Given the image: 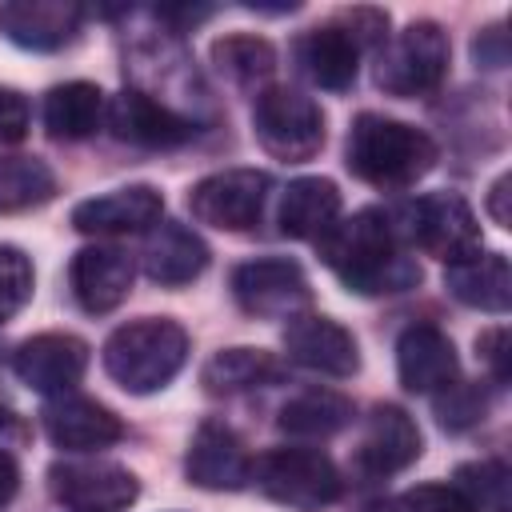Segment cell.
I'll return each instance as SVG.
<instances>
[{"label": "cell", "instance_id": "obj_1", "mask_svg": "<svg viewBox=\"0 0 512 512\" xmlns=\"http://www.w3.org/2000/svg\"><path fill=\"white\" fill-rule=\"evenodd\" d=\"M316 248L348 292L380 296V292H408L420 284L416 260L408 256L392 216L380 208H360L336 220L316 240Z\"/></svg>", "mask_w": 512, "mask_h": 512}, {"label": "cell", "instance_id": "obj_2", "mask_svg": "<svg viewBox=\"0 0 512 512\" xmlns=\"http://www.w3.org/2000/svg\"><path fill=\"white\" fill-rule=\"evenodd\" d=\"M440 160L436 140L416 128L404 124L396 116L384 112H360L348 128V148H344V164L356 180L396 192V188H412L416 180H424Z\"/></svg>", "mask_w": 512, "mask_h": 512}, {"label": "cell", "instance_id": "obj_3", "mask_svg": "<svg viewBox=\"0 0 512 512\" xmlns=\"http://www.w3.org/2000/svg\"><path fill=\"white\" fill-rule=\"evenodd\" d=\"M104 372L132 396L164 388L188 360V332L168 316H144L120 324L104 340Z\"/></svg>", "mask_w": 512, "mask_h": 512}, {"label": "cell", "instance_id": "obj_4", "mask_svg": "<svg viewBox=\"0 0 512 512\" xmlns=\"http://www.w3.org/2000/svg\"><path fill=\"white\" fill-rule=\"evenodd\" d=\"M252 480L268 500L292 512H320L336 504L344 492V476L332 464V456L308 444L268 448L260 460H252Z\"/></svg>", "mask_w": 512, "mask_h": 512}, {"label": "cell", "instance_id": "obj_5", "mask_svg": "<svg viewBox=\"0 0 512 512\" xmlns=\"http://www.w3.org/2000/svg\"><path fill=\"white\" fill-rule=\"evenodd\" d=\"M404 248H424L428 256H440L444 264H456V260H468L476 252H484V240H480V224H476V212L468 208L464 196L456 192H428V196H416L408 204H400L396 212H388Z\"/></svg>", "mask_w": 512, "mask_h": 512}, {"label": "cell", "instance_id": "obj_6", "mask_svg": "<svg viewBox=\"0 0 512 512\" xmlns=\"http://www.w3.org/2000/svg\"><path fill=\"white\" fill-rule=\"evenodd\" d=\"M448 56H452L448 32L436 20H412L408 28L392 32L380 44L376 84L388 96H404V100L428 96L448 76Z\"/></svg>", "mask_w": 512, "mask_h": 512}, {"label": "cell", "instance_id": "obj_7", "mask_svg": "<svg viewBox=\"0 0 512 512\" xmlns=\"http://www.w3.org/2000/svg\"><path fill=\"white\" fill-rule=\"evenodd\" d=\"M252 136L260 148L284 164H304L324 148V112L312 96L296 88H264L252 104Z\"/></svg>", "mask_w": 512, "mask_h": 512}, {"label": "cell", "instance_id": "obj_8", "mask_svg": "<svg viewBox=\"0 0 512 512\" xmlns=\"http://www.w3.org/2000/svg\"><path fill=\"white\" fill-rule=\"evenodd\" d=\"M272 176L260 168H224L188 188V212L220 232H248L260 224Z\"/></svg>", "mask_w": 512, "mask_h": 512}, {"label": "cell", "instance_id": "obj_9", "mask_svg": "<svg viewBox=\"0 0 512 512\" xmlns=\"http://www.w3.org/2000/svg\"><path fill=\"white\" fill-rule=\"evenodd\" d=\"M232 300L256 320H296L312 304L308 276L288 256H260L232 268Z\"/></svg>", "mask_w": 512, "mask_h": 512}, {"label": "cell", "instance_id": "obj_10", "mask_svg": "<svg viewBox=\"0 0 512 512\" xmlns=\"http://www.w3.org/2000/svg\"><path fill=\"white\" fill-rule=\"evenodd\" d=\"M48 488L72 512H124L140 496V480L112 460H56Z\"/></svg>", "mask_w": 512, "mask_h": 512}, {"label": "cell", "instance_id": "obj_11", "mask_svg": "<svg viewBox=\"0 0 512 512\" xmlns=\"http://www.w3.org/2000/svg\"><path fill=\"white\" fill-rule=\"evenodd\" d=\"M104 124L112 128L116 140L136 144V148H180L200 132L192 116L176 112L172 104L156 100L144 88L116 92L104 108Z\"/></svg>", "mask_w": 512, "mask_h": 512}, {"label": "cell", "instance_id": "obj_12", "mask_svg": "<svg viewBox=\"0 0 512 512\" xmlns=\"http://www.w3.org/2000/svg\"><path fill=\"white\" fill-rule=\"evenodd\" d=\"M88 344L72 332H40L28 336L16 356H12V372L20 376V384H28L40 396H64L72 392L84 372H88Z\"/></svg>", "mask_w": 512, "mask_h": 512}, {"label": "cell", "instance_id": "obj_13", "mask_svg": "<svg viewBox=\"0 0 512 512\" xmlns=\"http://www.w3.org/2000/svg\"><path fill=\"white\" fill-rule=\"evenodd\" d=\"M184 472H188V480L196 488L240 492L252 480V456H248L244 440L224 420H200L192 440H188Z\"/></svg>", "mask_w": 512, "mask_h": 512}, {"label": "cell", "instance_id": "obj_14", "mask_svg": "<svg viewBox=\"0 0 512 512\" xmlns=\"http://www.w3.org/2000/svg\"><path fill=\"white\" fill-rule=\"evenodd\" d=\"M284 352H288L292 364H300L308 372H320V376H332V380L356 376V368H360L356 336L344 324H336L332 316H316V312H304V316L288 320Z\"/></svg>", "mask_w": 512, "mask_h": 512}, {"label": "cell", "instance_id": "obj_15", "mask_svg": "<svg viewBox=\"0 0 512 512\" xmlns=\"http://www.w3.org/2000/svg\"><path fill=\"white\" fill-rule=\"evenodd\" d=\"M40 424H44V436L64 452H100L124 436V420L108 404L72 396V392L52 396L40 412Z\"/></svg>", "mask_w": 512, "mask_h": 512}, {"label": "cell", "instance_id": "obj_16", "mask_svg": "<svg viewBox=\"0 0 512 512\" xmlns=\"http://www.w3.org/2000/svg\"><path fill=\"white\" fill-rule=\"evenodd\" d=\"M164 216V196L152 184H124L72 208V228L84 236H128L144 232Z\"/></svg>", "mask_w": 512, "mask_h": 512}, {"label": "cell", "instance_id": "obj_17", "mask_svg": "<svg viewBox=\"0 0 512 512\" xmlns=\"http://www.w3.org/2000/svg\"><path fill=\"white\" fill-rule=\"evenodd\" d=\"M420 448H424V436L416 420L400 404H376L364 420L356 464L364 476H396L408 464H416Z\"/></svg>", "mask_w": 512, "mask_h": 512}, {"label": "cell", "instance_id": "obj_18", "mask_svg": "<svg viewBox=\"0 0 512 512\" xmlns=\"http://www.w3.org/2000/svg\"><path fill=\"white\" fill-rule=\"evenodd\" d=\"M396 372L400 384L416 396H436L452 380H460V360L448 332H440L436 324H408L396 340Z\"/></svg>", "mask_w": 512, "mask_h": 512}, {"label": "cell", "instance_id": "obj_19", "mask_svg": "<svg viewBox=\"0 0 512 512\" xmlns=\"http://www.w3.org/2000/svg\"><path fill=\"white\" fill-rule=\"evenodd\" d=\"M132 276H136V264L124 248H112V244H92V248H80L72 256V268H68V280H72V296L84 312L100 316V312H112L128 300L132 292Z\"/></svg>", "mask_w": 512, "mask_h": 512}, {"label": "cell", "instance_id": "obj_20", "mask_svg": "<svg viewBox=\"0 0 512 512\" xmlns=\"http://www.w3.org/2000/svg\"><path fill=\"white\" fill-rule=\"evenodd\" d=\"M84 8L64 0H12L0 4V32L28 52H56L76 40Z\"/></svg>", "mask_w": 512, "mask_h": 512}, {"label": "cell", "instance_id": "obj_21", "mask_svg": "<svg viewBox=\"0 0 512 512\" xmlns=\"http://www.w3.org/2000/svg\"><path fill=\"white\" fill-rule=\"evenodd\" d=\"M208 256H212L208 244L180 220H156L144 236V248H140L144 276L164 284V288L192 284L208 268Z\"/></svg>", "mask_w": 512, "mask_h": 512}, {"label": "cell", "instance_id": "obj_22", "mask_svg": "<svg viewBox=\"0 0 512 512\" xmlns=\"http://www.w3.org/2000/svg\"><path fill=\"white\" fill-rule=\"evenodd\" d=\"M296 60H300V72L316 88L344 92V88H352V80L360 72V44L336 20H328L320 28H308L296 40Z\"/></svg>", "mask_w": 512, "mask_h": 512}, {"label": "cell", "instance_id": "obj_23", "mask_svg": "<svg viewBox=\"0 0 512 512\" xmlns=\"http://www.w3.org/2000/svg\"><path fill=\"white\" fill-rule=\"evenodd\" d=\"M444 288L480 312L504 316L512 308V268L504 252H476L468 260L444 264Z\"/></svg>", "mask_w": 512, "mask_h": 512}, {"label": "cell", "instance_id": "obj_24", "mask_svg": "<svg viewBox=\"0 0 512 512\" xmlns=\"http://www.w3.org/2000/svg\"><path fill=\"white\" fill-rule=\"evenodd\" d=\"M340 220V188L328 176H300L284 188L280 232L292 240H320Z\"/></svg>", "mask_w": 512, "mask_h": 512}, {"label": "cell", "instance_id": "obj_25", "mask_svg": "<svg viewBox=\"0 0 512 512\" xmlns=\"http://www.w3.org/2000/svg\"><path fill=\"white\" fill-rule=\"evenodd\" d=\"M284 372L288 368H284V360L276 352H264V348H220L200 368V384L212 396H236V392L280 384Z\"/></svg>", "mask_w": 512, "mask_h": 512}, {"label": "cell", "instance_id": "obj_26", "mask_svg": "<svg viewBox=\"0 0 512 512\" xmlns=\"http://www.w3.org/2000/svg\"><path fill=\"white\" fill-rule=\"evenodd\" d=\"M104 92L88 80H68L44 96V128L52 140H88L104 124Z\"/></svg>", "mask_w": 512, "mask_h": 512}, {"label": "cell", "instance_id": "obj_27", "mask_svg": "<svg viewBox=\"0 0 512 512\" xmlns=\"http://www.w3.org/2000/svg\"><path fill=\"white\" fill-rule=\"evenodd\" d=\"M356 416L352 400L332 392V388H304L296 392L292 400H284L276 424L280 432L288 436H300V440H324V436H336L340 428H348Z\"/></svg>", "mask_w": 512, "mask_h": 512}, {"label": "cell", "instance_id": "obj_28", "mask_svg": "<svg viewBox=\"0 0 512 512\" xmlns=\"http://www.w3.org/2000/svg\"><path fill=\"white\" fill-rule=\"evenodd\" d=\"M212 64H216V72L228 84H236V88H260L264 92V84L276 72V48L264 36L232 32V36H220L212 44Z\"/></svg>", "mask_w": 512, "mask_h": 512}, {"label": "cell", "instance_id": "obj_29", "mask_svg": "<svg viewBox=\"0 0 512 512\" xmlns=\"http://www.w3.org/2000/svg\"><path fill=\"white\" fill-rule=\"evenodd\" d=\"M56 196V172L40 156H0V216L40 208Z\"/></svg>", "mask_w": 512, "mask_h": 512}, {"label": "cell", "instance_id": "obj_30", "mask_svg": "<svg viewBox=\"0 0 512 512\" xmlns=\"http://www.w3.org/2000/svg\"><path fill=\"white\" fill-rule=\"evenodd\" d=\"M452 488L464 496L472 512H504L508 500V468L500 460H472L452 472Z\"/></svg>", "mask_w": 512, "mask_h": 512}, {"label": "cell", "instance_id": "obj_31", "mask_svg": "<svg viewBox=\"0 0 512 512\" xmlns=\"http://www.w3.org/2000/svg\"><path fill=\"white\" fill-rule=\"evenodd\" d=\"M436 404V420L440 428L448 432H464V428H476L488 412V392L480 384H468V380H452L444 392L432 396Z\"/></svg>", "mask_w": 512, "mask_h": 512}, {"label": "cell", "instance_id": "obj_32", "mask_svg": "<svg viewBox=\"0 0 512 512\" xmlns=\"http://www.w3.org/2000/svg\"><path fill=\"white\" fill-rule=\"evenodd\" d=\"M32 284H36V272L24 248L0 244V324L12 320L32 300Z\"/></svg>", "mask_w": 512, "mask_h": 512}, {"label": "cell", "instance_id": "obj_33", "mask_svg": "<svg viewBox=\"0 0 512 512\" xmlns=\"http://www.w3.org/2000/svg\"><path fill=\"white\" fill-rule=\"evenodd\" d=\"M380 512H472L452 484H420L380 504Z\"/></svg>", "mask_w": 512, "mask_h": 512}, {"label": "cell", "instance_id": "obj_34", "mask_svg": "<svg viewBox=\"0 0 512 512\" xmlns=\"http://www.w3.org/2000/svg\"><path fill=\"white\" fill-rule=\"evenodd\" d=\"M356 44H360V52L364 48H380L384 40H388V12H380V8H340L336 16H332Z\"/></svg>", "mask_w": 512, "mask_h": 512}, {"label": "cell", "instance_id": "obj_35", "mask_svg": "<svg viewBox=\"0 0 512 512\" xmlns=\"http://www.w3.org/2000/svg\"><path fill=\"white\" fill-rule=\"evenodd\" d=\"M28 120H32V108H28V96L0 84V148L4 144H20L28 136Z\"/></svg>", "mask_w": 512, "mask_h": 512}, {"label": "cell", "instance_id": "obj_36", "mask_svg": "<svg viewBox=\"0 0 512 512\" xmlns=\"http://www.w3.org/2000/svg\"><path fill=\"white\" fill-rule=\"evenodd\" d=\"M476 352H480V360L488 364L492 380H496V384H508V368H512V352H508V328H504V324L484 328V332L476 336Z\"/></svg>", "mask_w": 512, "mask_h": 512}, {"label": "cell", "instance_id": "obj_37", "mask_svg": "<svg viewBox=\"0 0 512 512\" xmlns=\"http://www.w3.org/2000/svg\"><path fill=\"white\" fill-rule=\"evenodd\" d=\"M472 56H476L480 68H504L508 64V36H504V28L500 24L496 28H484L472 40Z\"/></svg>", "mask_w": 512, "mask_h": 512}, {"label": "cell", "instance_id": "obj_38", "mask_svg": "<svg viewBox=\"0 0 512 512\" xmlns=\"http://www.w3.org/2000/svg\"><path fill=\"white\" fill-rule=\"evenodd\" d=\"M512 188V176H500L496 184H492V192H488V216L500 224V228H512V212H508V192Z\"/></svg>", "mask_w": 512, "mask_h": 512}, {"label": "cell", "instance_id": "obj_39", "mask_svg": "<svg viewBox=\"0 0 512 512\" xmlns=\"http://www.w3.org/2000/svg\"><path fill=\"white\" fill-rule=\"evenodd\" d=\"M16 488H20V464H16V456H12V452H4V448H0V508L16 496Z\"/></svg>", "mask_w": 512, "mask_h": 512}, {"label": "cell", "instance_id": "obj_40", "mask_svg": "<svg viewBox=\"0 0 512 512\" xmlns=\"http://www.w3.org/2000/svg\"><path fill=\"white\" fill-rule=\"evenodd\" d=\"M8 428H16V412L8 404H0V432H8Z\"/></svg>", "mask_w": 512, "mask_h": 512}]
</instances>
